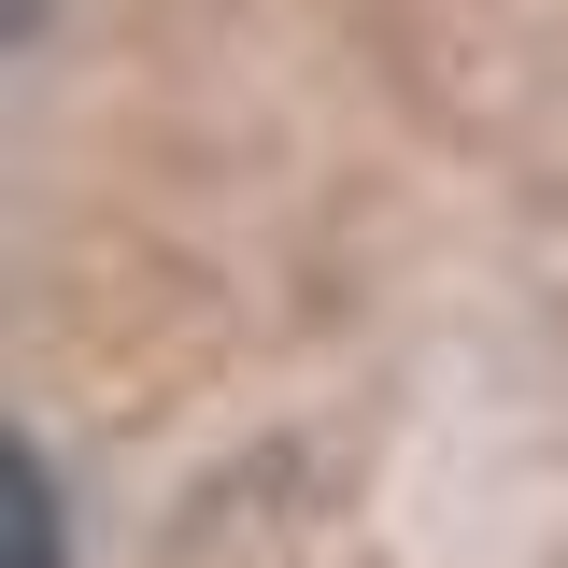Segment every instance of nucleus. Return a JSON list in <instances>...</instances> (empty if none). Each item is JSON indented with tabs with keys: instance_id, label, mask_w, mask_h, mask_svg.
Returning a JSON list of instances; mask_svg holds the SVG:
<instances>
[{
	"instance_id": "obj_1",
	"label": "nucleus",
	"mask_w": 568,
	"mask_h": 568,
	"mask_svg": "<svg viewBox=\"0 0 568 568\" xmlns=\"http://www.w3.org/2000/svg\"><path fill=\"white\" fill-rule=\"evenodd\" d=\"M0 568H71V526H58V469L0 426Z\"/></svg>"
},
{
	"instance_id": "obj_2",
	"label": "nucleus",
	"mask_w": 568,
	"mask_h": 568,
	"mask_svg": "<svg viewBox=\"0 0 568 568\" xmlns=\"http://www.w3.org/2000/svg\"><path fill=\"white\" fill-rule=\"evenodd\" d=\"M43 14H58V0H0V43H29V29H43Z\"/></svg>"
}]
</instances>
